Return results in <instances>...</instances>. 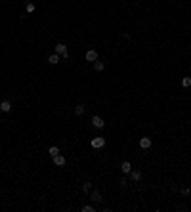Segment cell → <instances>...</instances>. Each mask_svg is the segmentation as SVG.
<instances>
[{
  "label": "cell",
  "instance_id": "6",
  "mask_svg": "<svg viewBox=\"0 0 191 212\" xmlns=\"http://www.w3.org/2000/svg\"><path fill=\"white\" fill-rule=\"evenodd\" d=\"M130 180L132 182H140L141 180V172L140 170H132V172H130Z\"/></svg>",
  "mask_w": 191,
  "mask_h": 212
},
{
  "label": "cell",
  "instance_id": "8",
  "mask_svg": "<svg viewBox=\"0 0 191 212\" xmlns=\"http://www.w3.org/2000/svg\"><path fill=\"white\" fill-rule=\"evenodd\" d=\"M120 170H123L124 174H130V172H132V164H130L128 161H124L123 164H120Z\"/></svg>",
  "mask_w": 191,
  "mask_h": 212
},
{
  "label": "cell",
  "instance_id": "15",
  "mask_svg": "<svg viewBox=\"0 0 191 212\" xmlns=\"http://www.w3.org/2000/svg\"><path fill=\"white\" fill-rule=\"evenodd\" d=\"M84 111H86V107H84V105H76V107H75V113H76V115H84Z\"/></svg>",
  "mask_w": 191,
  "mask_h": 212
},
{
  "label": "cell",
  "instance_id": "3",
  "mask_svg": "<svg viewBox=\"0 0 191 212\" xmlns=\"http://www.w3.org/2000/svg\"><path fill=\"white\" fill-rule=\"evenodd\" d=\"M92 126H94V128H103L105 122H103L101 117H94V119H92Z\"/></svg>",
  "mask_w": 191,
  "mask_h": 212
},
{
  "label": "cell",
  "instance_id": "4",
  "mask_svg": "<svg viewBox=\"0 0 191 212\" xmlns=\"http://www.w3.org/2000/svg\"><path fill=\"white\" fill-rule=\"evenodd\" d=\"M140 147L141 149H149L151 147V138H141L140 140Z\"/></svg>",
  "mask_w": 191,
  "mask_h": 212
},
{
  "label": "cell",
  "instance_id": "1",
  "mask_svg": "<svg viewBox=\"0 0 191 212\" xmlns=\"http://www.w3.org/2000/svg\"><path fill=\"white\" fill-rule=\"evenodd\" d=\"M55 54H59V56H61L63 59H67V58H69L67 46H65V44H61V42H59V44H55Z\"/></svg>",
  "mask_w": 191,
  "mask_h": 212
},
{
  "label": "cell",
  "instance_id": "18",
  "mask_svg": "<svg viewBox=\"0 0 191 212\" xmlns=\"http://www.w3.org/2000/svg\"><path fill=\"white\" fill-rule=\"evenodd\" d=\"M82 187H84V191H92V183H90V182H86Z\"/></svg>",
  "mask_w": 191,
  "mask_h": 212
},
{
  "label": "cell",
  "instance_id": "13",
  "mask_svg": "<svg viewBox=\"0 0 191 212\" xmlns=\"http://www.w3.org/2000/svg\"><path fill=\"white\" fill-rule=\"evenodd\" d=\"M48 153H50V157H55V155H59V147H55V145H52V147L48 149Z\"/></svg>",
  "mask_w": 191,
  "mask_h": 212
},
{
  "label": "cell",
  "instance_id": "5",
  "mask_svg": "<svg viewBox=\"0 0 191 212\" xmlns=\"http://www.w3.org/2000/svg\"><path fill=\"white\" fill-rule=\"evenodd\" d=\"M0 111H4V113H10L12 111V103L8 100H4L2 103H0Z\"/></svg>",
  "mask_w": 191,
  "mask_h": 212
},
{
  "label": "cell",
  "instance_id": "10",
  "mask_svg": "<svg viewBox=\"0 0 191 212\" xmlns=\"http://www.w3.org/2000/svg\"><path fill=\"white\" fill-rule=\"evenodd\" d=\"M59 58H61L59 54H52V56H48V61H50V65H55V63H59Z\"/></svg>",
  "mask_w": 191,
  "mask_h": 212
},
{
  "label": "cell",
  "instance_id": "16",
  "mask_svg": "<svg viewBox=\"0 0 191 212\" xmlns=\"http://www.w3.org/2000/svg\"><path fill=\"white\" fill-rule=\"evenodd\" d=\"M25 10H27V14H31V12H35V4H32V2H27Z\"/></svg>",
  "mask_w": 191,
  "mask_h": 212
},
{
  "label": "cell",
  "instance_id": "11",
  "mask_svg": "<svg viewBox=\"0 0 191 212\" xmlns=\"http://www.w3.org/2000/svg\"><path fill=\"white\" fill-rule=\"evenodd\" d=\"M90 199H92V201H94V203H101V193H99V191H92V195H90Z\"/></svg>",
  "mask_w": 191,
  "mask_h": 212
},
{
  "label": "cell",
  "instance_id": "19",
  "mask_svg": "<svg viewBox=\"0 0 191 212\" xmlns=\"http://www.w3.org/2000/svg\"><path fill=\"white\" fill-rule=\"evenodd\" d=\"M189 193H191V189H189V187H184V189H182V195H185V197H187Z\"/></svg>",
  "mask_w": 191,
  "mask_h": 212
},
{
  "label": "cell",
  "instance_id": "17",
  "mask_svg": "<svg viewBox=\"0 0 191 212\" xmlns=\"http://www.w3.org/2000/svg\"><path fill=\"white\" fill-rule=\"evenodd\" d=\"M80 210H82V212H94L96 208H94V206H90V205H84V206H82Z\"/></svg>",
  "mask_w": 191,
  "mask_h": 212
},
{
  "label": "cell",
  "instance_id": "14",
  "mask_svg": "<svg viewBox=\"0 0 191 212\" xmlns=\"http://www.w3.org/2000/svg\"><path fill=\"white\" fill-rule=\"evenodd\" d=\"M103 67H105V65H103V61H94V69H96V71H103Z\"/></svg>",
  "mask_w": 191,
  "mask_h": 212
},
{
  "label": "cell",
  "instance_id": "7",
  "mask_svg": "<svg viewBox=\"0 0 191 212\" xmlns=\"http://www.w3.org/2000/svg\"><path fill=\"white\" fill-rule=\"evenodd\" d=\"M97 59V52L96 50H88L86 52V61H96Z\"/></svg>",
  "mask_w": 191,
  "mask_h": 212
},
{
  "label": "cell",
  "instance_id": "12",
  "mask_svg": "<svg viewBox=\"0 0 191 212\" xmlns=\"http://www.w3.org/2000/svg\"><path fill=\"white\" fill-rule=\"evenodd\" d=\"M182 86H184V88H189L191 86V76H184V79H182Z\"/></svg>",
  "mask_w": 191,
  "mask_h": 212
},
{
  "label": "cell",
  "instance_id": "2",
  "mask_svg": "<svg viewBox=\"0 0 191 212\" xmlns=\"http://www.w3.org/2000/svg\"><path fill=\"white\" fill-rule=\"evenodd\" d=\"M105 145V138H94L92 140V147L94 149H101Z\"/></svg>",
  "mask_w": 191,
  "mask_h": 212
},
{
  "label": "cell",
  "instance_id": "9",
  "mask_svg": "<svg viewBox=\"0 0 191 212\" xmlns=\"http://www.w3.org/2000/svg\"><path fill=\"white\" fill-rule=\"evenodd\" d=\"M54 164L55 166H63L65 164V157H63V155H55V157H54Z\"/></svg>",
  "mask_w": 191,
  "mask_h": 212
}]
</instances>
